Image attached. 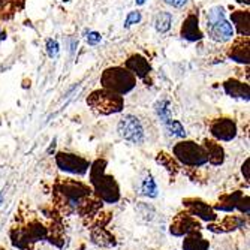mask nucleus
I'll use <instances>...</instances> for the list:
<instances>
[{
  "mask_svg": "<svg viewBox=\"0 0 250 250\" xmlns=\"http://www.w3.org/2000/svg\"><path fill=\"white\" fill-rule=\"evenodd\" d=\"M106 161L105 159H96L90 164V185L95 196H98L102 202L116 204L120 199V188L116 178L105 172Z\"/></svg>",
  "mask_w": 250,
  "mask_h": 250,
  "instance_id": "obj_1",
  "label": "nucleus"
},
{
  "mask_svg": "<svg viewBox=\"0 0 250 250\" xmlns=\"http://www.w3.org/2000/svg\"><path fill=\"white\" fill-rule=\"evenodd\" d=\"M92 193H93V190L90 186L84 185L83 181H77V180H71V178L60 180L54 186L56 202L64 208L66 213H71V211L77 210L81 201Z\"/></svg>",
  "mask_w": 250,
  "mask_h": 250,
  "instance_id": "obj_2",
  "label": "nucleus"
},
{
  "mask_svg": "<svg viewBox=\"0 0 250 250\" xmlns=\"http://www.w3.org/2000/svg\"><path fill=\"white\" fill-rule=\"evenodd\" d=\"M101 85L109 92L125 96L136 87V78L125 66H111L102 72Z\"/></svg>",
  "mask_w": 250,
  "mask_h": 250,
  "instance_id": "obj_3",
  "label": "nucleus"
},
{
  "mask_svg": "<svg viewBox=\"0 0 250 250\" xmlns=\"http://www.w3.org/2000/svg\"><path fill=\"white\" fill-rule=\"evenodd\" d=\"M87 105L92 108L96 114L101 116H111L122 112L125 108V99L123 96L109 92L106 88H98L93 90L92 93L87 96Z\"/></svg>",
  "mask_w": 250,
  "mask_h": 250,
  "instance_id": "obj_4",
  "label": "nucleus"
},
{
  "mask_svg": "<svg viewBox=\"0 0 250 250\" xmlns=\"http://www.w3.org/2000/svg\"><path fill=\"white\" fill-rule=\"evenodd\" d=\"M172 154L175 161L189 168H201L207 165V153L202 144L195 141H180L172 147Z\"/></svg>",
  "mask_w": 250,
  "mask_h": 250,
  "instance_id": "obj_5",
  "label": "nucleus"
},
{
  "mask_svg": "<svg viewBox=\"0 0 250 250\" xmlns=\"http://www.w3.org/2000/svg\"><path fill=\"white\" fill-rule=\"evenodd\" d=\"M117 132L125 141L135 146H141L146 141V132L143 123L133 114H126L120 119L117 125Z\"/></svg>",
  "mask_w": 250,
  "mask_h": 250,
  "instance_id": "obj_6",
  "label": "nucleus"
},
{
  "mask_svg": "<svg viewBox=\"0 0 250 250\" xmlns=\"http://www.w3.org/2000/svg\"><path fill=\"white\" fill-rule=\"evenodd\" d=\"M56 165L60 171L72 175H85L90 169V162L85 157L67 151H59L56 154Z\"/></svg>",
  "mask_w": 250,
  "mask_h": 250,
  "instance_id": "obj_7",
  "label": "nucleus"
},
{
  "mask_svg": "<svg viewBox=\"0 0 250 250\" xmlns=\"http://www.w3.org/2000/svg\"><path fill=\"white\" fill-rule=\"evenodd\" d=\"M183 207L186 211L193 216L195 219L204 220L207 223H211L219 219L217 211L213 208V206H208L206 201H202L199 198H186L183 199Z\"/></svg>",
  "mask_w": 250,
  "mask_h": 250,
  "instance_id": "obj_8",
  "label": "nucleus"
},
{
  "mask_svg": "<svg viewBox=\"0 0 250 250\" xmlns=\"http://www.w3.org/2000/svg\"><path fill=\"white\" fill-rule=\"evenodd\" d=\"M237 132H238L237 123L229 117H220L210 123V133L213 136V140L216 141L229 143L237 136Z\"/></svg>",
  "mask_w": 250,
  "mask_h": 250,
  "instance_id": "obj_9",
  "label": "nucleus"
},
{
  "mask_svg": "<svg viewBox=\"0 0 250 250\" xmlns=\"http://www.w3.org/2000/svg\"><path fill=\"white\" fill-rule=\"evenodd\" d=\"M201 229V225L199 222L190 216L186 210L178 213L172 222H171V226H169V232L175 237H185L188 235L189 232H193V231H199Z\"/></svg>",
  "mask_w": 250,
  "mask_h": 250,
  "instance_id": "obj_10",
  "label": "nucleus"
},
{
  "mask_svg": "<svg viewBox=\"0 0 250 250\" xmlns=\"http://www.w3.org/2000/svg\"><path fill=\"white\" fill-rule=\"evenodd\" d=\"M180 36L189 41V42H198L204 38V33L199 27V15L198 11H190L188 17L185 18L183 24L180 29Z\"/></svg>",
  "mask_w": 250,
  "mask_h": 250,
  "instance_id": "obj_11",
  "label": "nucleus"
},
{
  "mask_svg": "<svg viewBox=\"0 0 250 250\" xmlns=\"http://www.w3.org/2000/svg\"><path fill=\"white\" fill-rule=\"evenodd\" d=\"M125 67L135 75V78H140L146 83L148 81V77L151 74L150 62L141 54H132L130 57H127V60L125 62Z\"/></svg>",
  "mask_w": 250,
  "mask_h": 250,
  "instance_id": "obj_12",
  "label": "nucleus"
},
{
  "mask_svg": "<svg viewBox=\"0 0 250 250\" xmlns=\"http://www.w3.org/2000/svg\"><path fill=\"white\" fill-rule=\"evenodd\" d=\"M207 32H208V38L214 42L223 43V42H228L234 38V27L228 20H220L214 24L207 26Z\"/></svg>",
  "mask_w": 250,
  "mask_h": 250,
  "instance_id": "obj_13",
  "label": "nucleus"
},
{
  "mask_svg": "<svg viewBox=\"0 0 250 250\" xmlns=\"http://www.w3.org/2000/svg\"><path fill=\"white\" fill-rule=\"evenodd\" d=\"M246 220L244 217L241 216H225L222 220H214L208 225V229L211 232H231V231H235L238 228H241V226H244Z\"/></svg>",
  "mask_w": 250,
  "mask_h": 250,
  "instance_id": "obj_14",
  "label": "nucleus"
},
{
  "mask_svg": "<svg viewBox=\"0 0 250 250\" xmlns=\"http://www.w3.org/2000/svg\"><path fill=\"white\" fill-rule=\"evenodd\" d=\"M228 57L240 64H249V38L240 36L228 50Z\"/></svg>",
  "mask_w": 250,
  "mask_h": 250,
  "instance_id": "obj_15",
  "label": "nucleus"
},
{
  "mask_svg": "<svg viewBox=\"0 0 250 250\" xmlns=\"http://www.w3.org/2000/svg\"><path fill=\"white\" fill-rule=\"evenodd\" d=\"M202 147L207 153V162L213 167H220L225 162V150L219 141L213 138H206L202 141Z\"/></svg>",
  "mask_w": 250,
  "mask_h": 250,
  "instance_id": "obj_16",
  "label": "nucleus"
},
{
  "mask_svg": "<svg viewBox=\"0 0 250 250\" xmlns=\"http://www.w3.org/2000/svg\"><path fill=\"white\" fill-rule=\"evenodd\" d=\"M223 90L225 93L229 98L234 99H241V101H249V95H250V88L247 83L238 81L237 78H229L223 83Z\"/></svg>",
  "mask_w": 250,
  "mask_h": 250,
  "instance_id": "obj_17",
  "label": "nucleus"
},
{
  "mask_svg": "<svg viewBox=\"0 0 250 250\" xmlns=\"http://www.w3.org/2000/svg\"><path fill=\"white\" fill-rule=\"evenodd\" d=\"M231 24L234 30L238 32L240 36H247L250 35V15L249 11H234L231 12Z\"/></svg>",
  "mask_w": 250,
  "mask_h": 250,
  "instance_id": "obj_18",
  "label": "nucleus"
},
{
  "mask_svg": "<svg viewBox=\"0 0 250 250\" xmlns=\"http://www.w3.org/2000/svg\"><path fill=\"white\" fill-rule=\"evenodd\" d=\"M241 192H231V193H226V195H222L219 202L214 204L213 208L216 211H225V213H232L235 211L237 208V202L238 199L241 198Z\"/></svg>",
  "mask_w": 250,
  "mask_h": 250,
  "instance_id": "obj_19",
  "label": "nucleus"
},
{
  "mask_svg": "<svg viewBox=\"0 0 250 250\" xmlns=\"http://www.w3.org/2000/svg\"><path fill=\"white\" fill-rule=\"evenodd\" d=\"M210 243L206 240L199 231L189 232L183 240V250H208Z\"/></svg>",
  "mask_w": 250,
  "mask_h": 250,
  "instance_id": "obj_20",
  "label": "nucleus"
},
{
  "mask_svg": "<svg viewBox=\"0 0 250 250\" xmlns=\"http://www.w3.org/2000/svg\"><path fill=\"white\" fill-rule=\"evenodd\" d=\"M24 231H26V235L29 238V241L32 244L41 241V240H45L48 237V229L45 228V226L39 222V220H32L29 222L27 226H24Z\"/></svg>",
  "mask_w": 250,
  "mask_h": 250,
  "instance_id": "obj_21",
  "label": "nucleus"
},
{
  "mask_svg": "<svg viewBox=\"0 0 250 250\" xmlns=\"http://www.w3.org/2000/svg\"><path fill=\"white\" fill-rule=\"evenodd\" d=\"M156 162H157L159 165H162V167L171 174L172 178H174V177L178 174V171H180V164L175 161V157H174V156H169V154L165 153V151H161V153L157 154Z\"/></svg>",
  "mask_w": 250,
  "mask_h": 250,
  "instance_id": "obj_22",
  "label": "nucleus"
},
{
  "mask_svg": "<svg viewBox=\"0 0 250 250\" xmlns=\"http://www.w3.org/2000/svg\"><path fill=\"white\" fill-rule=\"evenodd\" d=\"M171 26H172V14L171 12L161 11L156 15V18H154V29H156L157 33L164 35V33L169 32Z\"/></svg>",
  "mask_w": 250,
  "mask_h": 250,
  "instance_id": "obj_23",
  "label": "nucleus"
},
{
  "mask_svg": "<svg viewBox=\"0 0 250 250\" xmlns=\"http://www.w3.org/2000/svg\"><path fill=\"white\" fill-rule=\"evenodd\" d=\"M154 111L157 117L161 119L162 123H167L168 120L172 119V111H171V104L169 101L167 99H162V101H157L156 105H154Z\"/></svg>",
  "mask_w": 250,
  "mask_h": 250,
  "instance_id": "obj_24",
  "label": "nucleus"
},
{
  "mask_svg": "<svg viewBox=\"0 0 250 250\" xmlns=\"http://www.w3.org/2000/svg\"><path fill=\"white\" fill-rule=\"evenodd\" d=\"M164 126H165V130L168 132L169 136H174V138H185L186 136V129L178 120L171 119L167 123H164Z\"/></svg>",
  "mask_w": 250,
  "mask_h": 250,
  "instance_id": "obj_25",
  "label": "nucleus"
},
{
  "mask_svg": "<svg viewBox=\"0 0 250 250\" xmlns=\"http://www.w3.org/2000/svg\"><path fill=\"white\" fill-rule=\"evenodd\" d=\"M92 238L95 243L101 244V246H114V237H112L105 228H96V231L92 234Z\"/></svg>",
  "mask_w": 250,
  "mask_h": 250,
  "instance_id": "obj_26",
  "label": "nucleus"
},
{
  "mask_svg": "<svg viewBox=\"0 0 250 250\" xmlns=\"http://www.w3.org/2000/svg\"><path fill=\"white\" fill-rule=\"evenodd\" d=\"M141 192L146 195V196H150V198H154L157 195V186H156V181L154 178L148 174L144 177L143 183H141Z\"/></svg>",
  "mask_w": 250,
  "mask_h": 250,
  "instance_id": "obj_27",
  "label": "nucleus"
},
{
  "mask_svg": "<svg viewBox=\"0 0 250 250\" xmlns=\"http://www.w3.org/2000/svg\"><path fill=\"white\" fill-rule=\"evenodd\" d=\"M226 18V14H225V8L223 6H213L207 11V24L206 26H210V24H214V22L220 21V20H225Z\"/></svg>",
  "mask_w": 250,
  "mask_h": 250,
  "instance_id": "obj_28",
  "label": "nucleus"
},
{
  "mask_svg": "<svg viewBox=\"0 0 250 250\" xmlns=\"http://www.w3.org/2000/svg\"><path fill=\"white\" fill-rule=\"evenodd\" d=\"M141 20H143V15H141L140 11H130V12L127 14V17H126V20H125L123 27H125V29H129V27H132L133 24H138V22H141Z\"/></svg>",
  "mask_w": 250,
  "mask_h": 250,
  "instance_id": "obj_29",
  "label": "nucleus"
},
{
  "mask_svg": "<svg viewBox=\"0 0 250 250\" xmlns=\"http://www.w3.org/2000/svg\"><path fill=\"white\" fill-rule=\"evenodd\" d=\"M249 196L246 195H241V198L238 199V202H237V208L235 210H238L241 214H244V216H249V211H250V206H249Z\"/></svg>",
  "mask_w": 250,
  "mask_h": 250,
  "instance_id": "obj_30",
  "label": "nucleus"
},
{
  "mask_svg": "<svg viewBox=\"0 0 250 250\" xmlns=\"http://www.w3.org/2000/svg\"><path fill=\"white\" fill-rule=\"evenodd\" d=\"M45 47H47V54L50 59H54L59 54V42L56 39H47Z\"/></svg>",
  "mask_w": 250,
  "mask_h": 250,
  "instance_id": "obj_31",
  "label": "nucleus"
},
{
  "mask_svg": "<svg viewBox=\"0 0 250 250\" xmlns=\"http://www.w3.org/2000/svg\"><path fill=\"white\" fill-rule=\"evenodd\" d=\"M85 41H87V43H88V45H98V43L102 41V36H101V33H98V32L92 30V32H88V33H87Z\"/></svg>",
  "mask_w": 250,
  "mask_h": 250,
  "instance_id": "obj_32",
  "label": "nucleus"
},
{
  "mask_svg": "<svg viewBox=\"0 0 250 250\" xmlns=\"http://www.w3.org/2000/svg\"><path fill=\"white\" fill-rule=\"evenodd\" d=\"M250 159L247 157L246 161H244V164L241 165V172H243V177H244V180L246 181H249L250 180Z\"/></svg>",
  "mask_w": 250,
  "mask_h": 250,
  "instance_id": "obj_33",
  "label": "nucleus"
},
{
  "mask_svg": "<svg viewBox=\"0 0 250 250\" xmlns=\"http://www.w3.org/2000/svg\"><path fill=\"white\" fill-rule=\"evenodd\" d=\"M164 2L167 5L172 6V8H183L189 2V0H164Z\"/></svg>",
  "mask_w": 250,
  "mask_h": 250,
  "instance_id": "obj_34",
  "label": "nucleus"
},
{
  "mask_svg": "<svg viewBox=\"0 0 250 250\" xmlns=\"http://www.w3.org/2000/svg\"><path fill=\"white\" fill-rule=\"evenodd\" d=\"M5 39H6V32H3L2 30V26H0V42L5 41Z\"/></svg>",
  "mask_w": 250,
  "mask_h": 250,
  "instance_id": "obj_35",
  "label": "nucleus"
},
{
  "mask_svg": "<svg viewBox=\"0 0 250 250\" xmlns=\"http://www.w3.org/2000/svg\"><path fill=\"white\" fill-rule=\"evenodd\" d=\"M146 3V0H136V5H138V6H143Z\"/></svg>",
  "mask_w": 250,
  "mask_h": 250,
  "instance_id": "obj_36",
  "label": "nucleus"
},
{
  "mask_svg": "<svg viewBox=\"0 0 250 250\" xmlns=\"http://www.w3.org/2000/svg\"><path fill=\"white\" fill-rule=\"evenodd\" d=\"M238 3H244V5H249V0H237Z\"/></svg>",
  "mask_w": 250,
  "mask_h": 250,
  "instance_id": "obj_37",
  "label": "nucleus"
},
{
  "mask_svg": "<svg viewBox=\"0 0 250 250\" xmlns=\"http://www.w3.org/2000/svg\"><path fill=\"white\" fill-rule=\"evenodd\" d=\"M2 202H3V193L0 192V206H2Z\"/></svg>",
  "mask_w": 250,
  "mask_h": 250,
  "instance_id": "obj_38",
  "label": "nucleus"
},
{
  "mask_svg": "<svg viewBox=\"0 0 250 250\" xmlns=\"http://www.w3.org/2000/svg\"><path fill=\"white\" fill-rule=\"evenodd\" d=\"M62 2H69V0H62Z\"/></svg>",
  "mask_w": 250,
  "mask_h": 250,
  "instance_id": "obj_39",
  "label": "nucleus"
}]
</instances>
